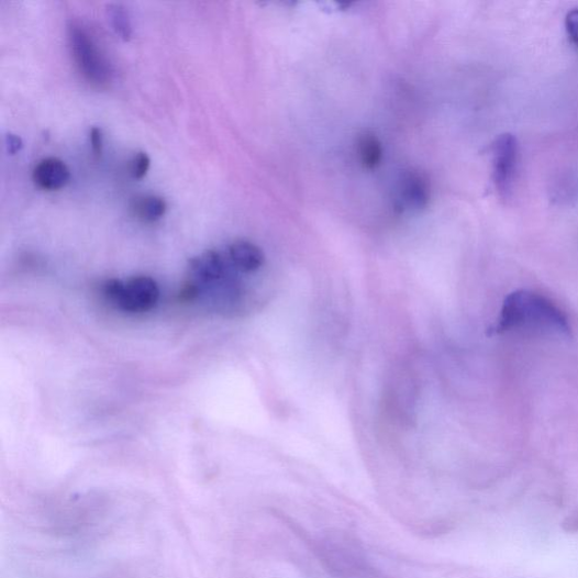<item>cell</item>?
Instances as JSON below:
<instances>
[{
	"mask_svg": "<svg viewBox=\"0 0 578 578\" xmlns=\"http://www.w3.org/2000/svg\"><path fill=\"white\" fill-rule=\"evenodd\" d=\"M570 330L566 314L553 301L538 293L516 291L505 299L491 333L569 336Z\"/></svg>",
	"mask_w": 578,
	"mask_h": 578,
	"instance_id": "obj_1",
	"label": "cell"
},
{
	"mask_svg": "<svg viewBox=\"0 0 578 578\" xmlns=\"http://www.w3.org/2000/svg\"><path fill=\"white\" fill-rule=\"evenodd\" d=\"M68 41L75 65L81 76L93 87H108L112 80V67L90 31L78 22H70Z\"/></svg>",
	"mask_w": 578,
	"mask_h": 578,
	"instance_id": "obj_2",
	"label": "cell"
},
{
	"mask_svg": "<svg viewBox=\"0 0 578 578\" xmlns=\"http://www.w3.org/2000/svg\"><path fill=\"white\" fill-rule=\"evenodd\" d=\"M101 292L115 309L131 314L154 310L160 297L158 284L149 276H135L129 280L108 279L102 284Z\"/></svg>",
	"mask_w": 578,
	"mask_h": 578,
	"instance_id": "obj_3",
	"label": "cell"
},
{
	"mask_svg": "<svg viewBox=\"0 0 578 578\" xmlns=\"http://www.w3.org/2000/svg\"><path fill=\"white\" fill-rule=\"evenodd\" d=\"M519 159V145L511 134L500 136L492 146V179L503 199L513 191Z\"/></svg>",
	"mask_w": 578,
	"mask_h": 578,
	"instance_id": "obj_4",
	"label": "cell"
},
{
	"mask_svg": "<svg viewBox=\"0 0 578 578\" xmlns=\"http://www.w3.org/2000/svg\"><path fill=\"white\" fill-rule=\"evenodd\" d=\"M227 260L236 271L243 275L256 274L266 263L260 247L245 240L235 241L229 246Z\"/></svg>",
	"mask_w": 578,
	"mask_h": 578,
	"instance_id": "obj_5",
	"label": "cell"
},
{
	"mask_svg": "<svg viewBox=\"0 0 578 578\" xmlns=\"http://www.w3.org/2000/svg\"><path fill=\"white\" fill-rule=\"evenodd\" d=\"M401 202L407 208L421 211L427 208L431 187L427 177L420 171H408L400 182Z\"/></svg>",
	"mask_w": 578,
	"mask_h": 578,
	"instance_id": "obj_6",
	"label": "cell"
},
{
	"mask_svg": "<svg viewBox=\"0 0 578 578\" xmlns=\"http://www.w3.org/2000/svg\"><path fill=\"white\" fill-rule=\"evenodd\" d=\"M35 185L44 190L54 191L67 186L70 171L66 163L57 157L40 160L33 170Z\"/></svg>",
	"mask_w": 578,
	"mask_h": 578,
	"instance_id": "obj_7",
	"label": "cell"
},
{
	"mask_svg": "<svg viewBox=\"0 0 578 578\" xmlns=\"http://www.w3.org/2000/svg\"><path fill=\"white\" fill-rule=\"evenodd\" d=\"M357 153L366 170H375L384 160V146L374 133H363L357 140Z\"/></svg>",
	"mask_w": 578,
	"mask_h": 578,
	"instance_id": "obj_8",
	"label": "cell"
},
{
	"mask_svg": "<svg viewBox=\"0 0 578 578\" xmlns=\"http://www.w3.org/2000/svg\"><path fill=\"white\" fill-rule=\"evenodd\" d=\"M167 201L153 194L140 196L132 203L134 215L146 223L159 221L167 213Z\"/></svg>",
	"mask_w": 578,
	"mask_h": 578,
	"instance_id": "obj_9",
	"label": "cell"
},
{
	"mask_svg": "<svg viewBox=\"0 0 578 578\" xmlns=\"http://www.w3.org/2000/svg\"><path fill=\"white\" fill-rule=\"evenodd\" d=\"M109 13L116 34L123 40L129 41L132 37L133 29L126 10L121 5H113L109 9Z\"/></svg>",
	"mask_w": 578,
	"mask_h": 578,
	"instance_id": "obj_10",
	"label": "cell"
},
{
	"mask_svg": "<svg viewBox=\"0 0 578 578\" xmlns=\"http://www.w3.org/2000/svg\"><path fill=\"white\" fill-rule=\"evenodd\" d=\"M149 168L151 158L144 152H138L135 154L130 163V174L136 180L143 179L147 175Z\"/></svg>",
	"mask_w": 578,
	"mask_h": 578,
	"instance_id": "obj_11",
	"label": "cell"
},
{
	"mask_svg": "<svg viewBox=\"0 0 578 578\" xmlns=\"http://www.w3.org/2000/svg\"><path fill=\"white\" fill-rule=\"evenodd\" d=\"M566 29L573 44L578 47V9H575L567 14Z\"/></svg>",
	"mask_w": 578,
	"mask_h": 578,
	"instance_id": "obj_12",
	"label": "cell"
},
{
	"mask_svg": "<svg viewBox=\"0 0 578 578\" xmlns=\"http://www.w3.org/2000/svg\"><path fill=\"white\" fill-rule=\"evenodd\" d=\"M90 141L92 146V152L97 158L101 157L103 153V134L102 131L98 127H93L90 132Z\"/></svg>",
	"mask_w": 578,
	"mask_h": 578,
	"instance_id": "obj_13",
	"label": "cell"
},
{
	"mask_svg": "<svg viewBox=\"0 0 578 578\" xmlns=\"http://www.w3.org/2000/svg\"><path fill=\"white\" fill-rule=\"evenodd\" d=\"M7 147L10 154L14 155L23 147V142L16 135L9 134L7 136Z\"/></svg>",
	"mask_w": 578,
	"mask_h": 578,
	"instance_id": "obj_14",
	"label": "cell"
}]
</instances>
